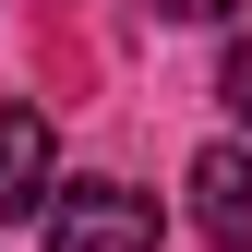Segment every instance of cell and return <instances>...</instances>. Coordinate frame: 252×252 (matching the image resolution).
<instances>
[{
	"mask_svg": "<svg viewBox=\"0 0 252 252\" xmlns=\"http://www.w3.org/2000/svg\"><path fill=\"white\" fill-rule=\"evenodd\" d=\"M48 252H156V192L132 180H48Z\"/></svg>",
	"mask_w": 252,
	"mask_h": 252,
	"instance_id": "obj_1",
	"label": "cell"
},
{
	"mask_svg": "<svg viewBox=\"0 0 252 252\" xmlns=\"http://www.w3.org/2000/svg\"><path fill=\"white\" fill-rule=\"evenodd\" d=\"M48 180H60L48 120H36V108H0V216H36V204H48Z\"/></svg>",
	"mask_w": 252,
	"mask_h": 252,
	"instance_id": "obj_3",
	"label": "cell"
},
{
	"mask_svg": "<svg viewBox=\"0 0 252 252\" xmlns=\"http://www.w3.org/2000/svg\"><path fill=\"white\" fill-rule=\"evenodd\" d=\"M216 96H228V108L252 120V36H228V72H216Z\"/></svg>",
	"mask_w": 252,
	"mask_h": 252,
	"instance_id": "obj_4",
	"label": "cell"
},
{
	"mask_svg": "<svg viewBox=\"0 0 252 252\" xmlns=\"http://www.w3.org/2000/svg\"><path fill=\"white\" fill-rule=\"evenodd\" d=\"M180 192H192V228L216 252H252V144H204Z\"/></svg>",
	"mask_w": 252,
	"mask_h": 252,
	"instance_id": "obj_2",
	"label": "cell"
},
{
	"mask_svg": "<svg viewBox=\"0 0 252 252\" xmlns=\"http://www.w3.org/2000/svg\"><path fill=\"white\" fill-rule=\"evenodd\" d=\"M144 12H168V24H228L240 0H144Z\"/></svg>",
	"mask_w": 252,
	"mask_h": 252,
	"instance_id": "obj_5",
	"label": "cell"
}]
</instances>
